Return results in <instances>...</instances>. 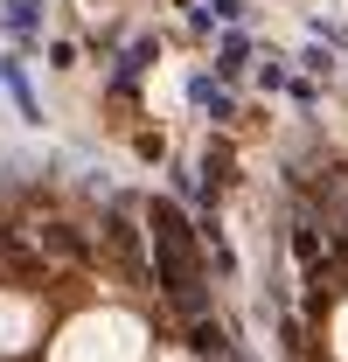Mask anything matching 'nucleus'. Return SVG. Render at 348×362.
Returning <instances> with one entry per match:
<instances>
[{
    "label": "nucleus",
    "instance_id": "f257e3e1",
    "mask_svg": "<svg viewBox=\"0 0 348 362\" xmlns=\"http://www.w3.org/2000/svg\"><path fill=\"white\" fill-rule=\"evenodd\" d=\"M153 244H161V286L174 293V307H202V293H195V251H188V230L174 209H153Z\"/></svg>",
    "mask_w": 348,
    "mask_h": 362
}]
</instances>
